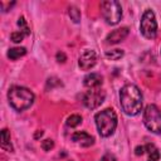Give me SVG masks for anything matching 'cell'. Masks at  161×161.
<instances>
[{
  "label": "cell",
  "instance_id": "1",
  "mask_svg": "<svg viewBox=\"0 0 161 161\" xmlns=\"http://www.w3.org/2000/svg\"><path fill=\"white\" fill-rule=\"evenodd\" d=\"M142 93L136 84H126L119 91V104L127 116H136L142 111Z\"/></svg>",
  "mask_w": 161,
  "mask_h": 161
},
{
  "label": "cell",
  "instance_id": "2",
  "mask_svg": "<svg viewBox=\"0 0 161 161\" xmlns=\"http://www.w3.org/2000/svg\"><path fill=\"white\" fill-rule=\"evenodd\" d=\"M8 101L14 109L21 112L33 104L34 93L29 88L21 86H14L8 92Z\"/></svg>",
  "mask_w": 161,
  "mask_h": 161
},
{
  "label": "cell",
  "instance_id": "3",
  "mask_svg": "<svg viewBox=\"0 0 161 161\" xmlns=\"http://www.w3.org/2000/svg\"><path fill=\"white\" fill-rule=\"evenodd\" d=\"M98 133L102 137H109L113 135L117 127V114L112 108H106L94 116Z\"/></svg>",
  "mask_w": 161,
  "mask_h": 161
},
{
  "label": "cell",
  "instance_id": "4",
  "mask_svg": "<svg viewBox=\"0 0 161 161\" xmlns=\"http://www.w3.org/2000/svg\"><path fill=\"white\" fill-rule=\"evenodd\" d=\"M143 123L152 133H161V111L155 104L146 106L143 111Z\"/></svg>",
  "mask_w": 161,
  "mask_h": 161
},
{
  "label": "cell",
  "instance_id": "5",
  "mask_svg": "<svg viewBox=\"0 0 161 161\" xmlns=\"http://www.w3.org/2000/svg\"><path fill=\"white\" fill-rule=\"evenodd\" d=\"M101 13L107 24L116 25L122 18V8L118 1L104 0L101 3Z\"/></svg>",
  "mask_w": 161,
  "mask_h": 161
},
{
  "label": "cell",
  "instance_id": "6",
  "mask_svg": "<svg viewBox=\"0 0 161 161\" xmlns=\"http://www.w3.org/2000/svg\"><path fill=\"white\" fill-rule=\"evenodd\" d=\"M140 30L146 39H153L157 34V21L155 13L151 9L145 10L140 23Z\"/></svg>",
  "mask_w": 161,
  "mask_h": 161
},
{
  "label": "cell",
  "instance_id": "7",
  "mask_svg": "<svg viewBox=\"0 0 161 161\" xmlns=\"http://www.w3.org/2000/svg\"><path fill=\"white\" fill-rule=\"evenodd\" d=\"M106 98V92L101 88H92L87 91L83 96V104L89 109H96L99 107Z\"/></svg>",
  "mask_w": 161,
  "mask_h": 161
},
{
  "label": "cell",
  "instance_id": "8",
  "mask_svg": "<svg viewBox=\"0 0 161 161\" xmlns=\"http://www.w3.org/2000/svg\"><path fill=\"white\" fill-rule=\"evenodd\" d=\"M97 63V54L94 50L92 49H86L78 59V65L80 69L83 70H89L91 68H93Z\"/></svg>",
  "mask_w": 161,
  "mask_h": 161
},
{
  "label": "cell",
  "instance_id": "9",
  "mask_svg": "<svg viewBox=\"0 0 161 161\" xmlns=\"http://www.w3.org/2000/svg\"><path fill=\"white\" fill-rule=\"evenodd\" d=\"M128 35V28L127 26H123V28H118L113 31H111L107 38H106V43L107 44H117L122 40H125Z\"/></svg>",
  "mask_w": 161,
  "mask_h": 161
},
{
  "label": "cell",
  "instance_id": "10",
  "mask_svg": "<svg viewBox=\"0 0 161 161\" xmlns=\"http://www.w3.org/2000/svg\"><path fill=\"white\" fill-rule=\"evenodd\" d=\"M72 141L75 142L77 145L82 146V147H89V146L93 145L94 138L84 131H78V132L72 135Z\"/></svg>",
  "mask_w": 161,
  "mask_h": 161
},
{
  "label": "cell",
  "instance_id": "11",
  "mask_svg": "<svg viewBox=\"0 0 161 161\" xmlns=\"http://www.w3.org/2000/svg\"><path fill=\"white\" fill-rule=\"evenodd\" d=\"M102 83H103V78L98 73H89L83 79V84L87 88H89V89H92V88H99L102 86Z\"/></svg>",
  "mask_w": 161,
  "mask_h": 161
},
{
  "label": "cell",
  "instance_id": "12",
  "mask_svg": "<svg viewBox=\"0 0 161 161\" xmlns=\"http://www.w3.org/2000/svg\"><path fill=\"white\" fill-rule=\"evenodd\" d=\"M148 155L147 161H158L160 160V151L153 143H146L143 145V153Z\"/></svg>",
  "mask_w": 161,
  "mask_h": 161
},
{
  "label": "cell",
  "instance_id": "13",
  "mask_svg": "<svg viewBox=\"0 0 161 161\" xmlns=\"http://www.w3.org/2000/svg\"><path fill=\"white\" fill-rule=\"evenodd\" d=\"M0 140H1V147L6 151H13V146H11V142H10V132L9 130L4 128L1 131V135H0Z\"/></svg>",
  "mask_w": 161,
  "mask_h": 161
},
{
  "label": "cell",
  "instance_id": "14",
  "mask_svg": "<svg viewBox=\"0 0 161 161\" xmlns=\"http://www.w3.org/2000/svg\"><path fill=\"white\" fill-rule=\"evenodd\" d=\"M25 54H26V49L24 47H15V48H11L8 50V58L11 60H16L18 58H20Z\"/></svg>",
  "mask_w": 161,
  "mask_h": 161
},
{
  "label": "cell",
  "instance_id": "15",
  "mask_svg": "<svg viewBox=\"0 0 161 161\" xmlns=\"http://www.w3.org/2000/svg\"><path fill=\"white\" fill-rule=\"evenodd\" d=\"M65 123H67V126L68 127H77V126H79L80 123H82V117L79 116V114H70L68 118H67V121H65Z\"/></svg>",
  "mask_w": 161,
  "mask_h": 161
},
{
  "label": "cell",
  "instance_id": "16",
  "mask_svg": "<svg viewBox=\"0 0 161 161\" xmlns=\"http://www.w3.org/2000/svg\"><path fill=\"white\" fill-rule=\"evenodd\" d=\"M106 57L111 60H117L121 59L123 57V50L122 49H112V50H107L106 52Z\"/></svg>",
  "mask_w": 161,
  "mask_h": 161
},
{
  "label": "cell",
  "instance_id": "17",
  "mask_svg": "<svg viewBox=\"0 0 161 161\" xmlns=\"http://www.w3.org/2000/svg\"><path fill=\"white\" fill-rule=\"evenodd\" d=\"M68 15L70 16V19L74 23H79L80 21V11L78 10V8L75 6H69L68 9Z\"/></svg>",
  "mask_w": 161,
  "mask_h": 161
},
{
  "label": "cell",
  "instance_id": "18",
  "mask_svg": "<svg viewBox=\"0 0 161 161\" xmlns=\"http://www.w3.org/2000/svg\"><path fill=\"white\" fill-rule=\"evenodd\" d=\"M18 25H19V28H20V30H21L23 33H25L26 35L30 34V29H29V26H28V24H26V20L24 19V16H20V18L18 19Z\"/></svg>",
  "mask_w": 161,
  "mask_h": 161
},
{
  "label": "cell",
  "instance_id": "19",
  "mask_svg": "<svg viewBox=\"0 0 161 161\" xmlns=\"http://www.w3.org/2000/svg\"><path fill=\"white\" fill-rule=\"evenodd\" d=\"M24 36H26V34L23 33L21 30H19V31H13L11 35H10V39H11L14 43H20V42L24 39Z\"/></svg>",
  "mask_w": 161,
  "mask_h": 161
},
{
  "label": "cell",
  "instance_id": "20",
  "mask_svg": "<svg viewBox=\"0 0 161 161\" xmlns=\"http://www.w3.org/2000/svg\"><path fill=\"white\" fill-rule=\"evenodd\" d=\"M53 147H54V141L50 140V138H47V140H44L42 142V148L44 151H50Z\"/></svg>",
  "mask_w": 161,
  "mask_h": 161
},
{
  "label": "cell",
  "instance_id": "21",
  "mask_svg": "<svg viewBox=\"0 0 161 161\" xmlns=\"http://www.w3.org/2000/svg\"><path fill=\"white\" fill-rule=\"evenodd\" d=\"M55 58H57V60H58L59 63H64V62L67 60V57H65V54H64L63 52H58L57 55H55Z\"/></svg>",
  "mask_w": 161,
  "mask_h": 161
},
{
  "label": "cell",
  "instance_id": "22",
  "mask_svg": "<svg viewBox=\"0 0 161 161\" xmlns=\"http://www.w3.org/2000/svg\"><path fill=\"white\" fill-rule=\"evenodd\" d=\"M101 161H117V160H116V157L112 153H106V155L102 156Z\"/></svg>",
  "mask_w": 161,
  "mask_h": 161
},
{
  "label": "cell",
  "instance_id": "23",
  "mask_svg": "<svg viewBox=\"0 0 161 161\" xmlns=\"http://www.w3.org/2000/svg\"><path fill=\"white\" fill-rule=\"evenodd\" d=\"M43 136V131H36V133L34 135V138H39Z\"/></svg>",
  "mask_w": 161,
  "mask_h": 161
},
{
  "label": "cell",
  "instance_id": "24",
  "mask_svg": "<svg viewBox=\"0 0 161 161\" xmlns=\"http://www.w3.org/2000/svg\"><path fill=\"white\" fill-rule=\"evenodd\" d=\"M70 161H72V160H70Z\"/></svg>",
  "mask_w": 161,
  "mask_h": 161
}]
</instances>
